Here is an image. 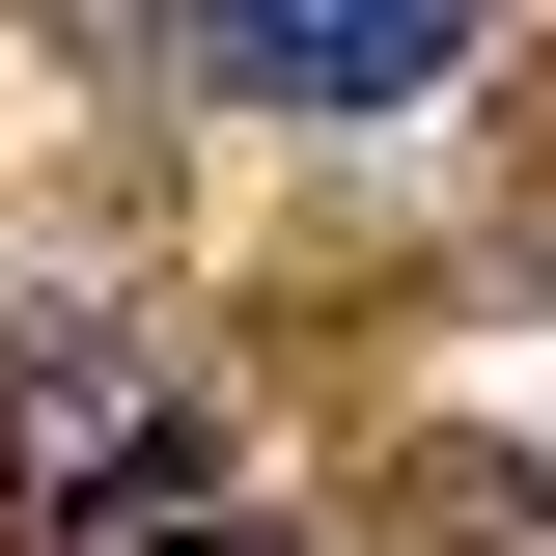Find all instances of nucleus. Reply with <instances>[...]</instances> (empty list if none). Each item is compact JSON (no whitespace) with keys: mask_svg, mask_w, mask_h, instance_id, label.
Segmentation results:
<instances>
[{"mask_svg":"<svg viewBox=\"0 0 556 556\" xmlns=\"http://www.w3.org/2000/svg\"><path fill=\"white\" fill-rule=\"evenodd\" d=\"M0 501H56V529H139L167 473V362L139 334H0Z\"/></svg>","mask_w":556,"mask_h":556,"instance_id":"1","label":"nucleus"},{"mask_svg":"<svg viewBox=\"0 0 556 556\" xmlns=\"http://www.w3.org/2000/svg\"><path fill=\"white\" fill-rule=\"evenodd\" d=\"M84 556H306L278 501H139V529H84Z\"/></svg>","mask_w":556,"mask_h":556,"instance_id":"3","label":"nucleus"},{"mask_svg":"<svg viewBox=\"0 0 556 556\" xmlns=\"http://www.w3.org/2000/svg\"><path fill=\"white\" fill-rule=\"evenodd\" d=\"M195 56L251 112H417V84L473 56V0H195Z\"/></svg>","mask_w":556,"mask_h":556,"instance_id":"2","label":"nucleus"}]
</instances>
